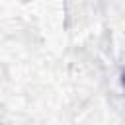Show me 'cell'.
<instances>
[{
  "label": "cell",
  "mask_w": 125,
  "mask_h": 125,
  "mask_svg": "<svg viewBox=\"0 0 125 125\" xmlns=\"http://www.w3.org/2000/svg\"><path fill=\"white\" fill-rule=\"evenodd\" d=\"M123 82H125V76H123Z\"/></svg>",
  "instance_id": "6da1fadb"
}]
</instances>
